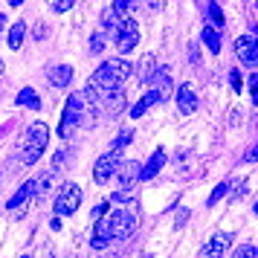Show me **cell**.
Returning a JSON list of instances; mask_svg holds the SVG:
<instances>
[{
    "mask_svg": "<svg viewBox=\"0 0 258 258\" xmlns=\"http://www.w3.org/2000/svg\"><path fill=\"white\" fill-rule=\"evenodd\" d=\"M47 79L52 82V87H67L73 79V67L70 64H52L47 70Z\"/></svg>",
    "mask_w": 258,
    "mask_h": 258,
    "instance_id": "12",
    "label": "cell"
},
{
    "mask_svg": "<svg viewBox=\"0 0 258 258\" xmlns=\"http://www.w3.org/2000/svg\"><path fill=\"white\" fill-rule=\"evenodd\" d=\"M128 142H131V131H122V137H119L113 145H116V151H119V148H122V145H128Z\"/></svg>",
    "mask_w": 258,
    "mask_h": 258,
    "instance_id": "30",
    "label": "cell"
},
{
    "mask_svg": "<svg viewBox=\"0 0 258 258\" xmlns=\"http://www.w3.org/2000/svg\"><path fill=\"white\" fill-rule=\"evenodd\" d=\"M235 52H238V58L249 64V67H255L258 64V41L252 35H241L235 41Z\"/></svg>",
    "mask_w": 258,
    "mask_h": 258,
    "instance_id": "8",
    "label": "cell"
},
{
    "mask_svg": "<svg viewBox=\"0 0 258 258\" xmlns=\"http://www.w3.org/2000/svg\"><path fill=\"white\" fill-rule=\"evenodd\" d=\"M15 102L24 105V107H29V110H41V99H38V93L32 90V87H24L21 93L15 96Z\"/></svg>",
    "mask_w": 258,
    "mask_h": 258,
    "instance_id": "18",
    "label": "cell"
},
{
    "mask_svg": "<svg viewBox=\"0 0 258 258\" xmlns=\"http://www.w3.org/2000/svg\"><path fill=\"white\" fill-rule=\"evenodd\" d=\"M102 47H105V38H102V35L90 38V49H93V52H102Z\"/></svg>",
    "mask_w": 258,
    "mask_h": 258,
    "instance_id": "26",
    "label": "cell"
},
{
    "mask_svg": "<svg viewBox=\"0 0 258 258\" xmlns=\"http://www.w3.org/2000/svg\"><path fill=\"white\" fill-rule=\"evenodd\" d=\"M229 84H232V90H235V93L241 90V73H238V70L229 73Z\"/></svg>",
    "mask_w": 258,
    "mask_h": 258,
    "instance_id": "27",
    "label": "cell"
},
{
    "mask_svg": "<svg viewBox=\"0 0 258 258\" xmlns=\"http://www.w3.org/2000/svg\"><path fill=\"white\" fill-rule=\"evenodd\" d=\"M255 215H258V203H255Z\"/></svg>",
    "mask_w": 258,
    "mask_h": 258,
    "instance_id": "34",
    "label": "cell"
},
{
    "mask_svg": "<svg viewBox=\"0 0 258 258\" xmlns=\"http://www.w3.org/2000/svg\"><path fill=\"white\" fill-rule=\"evenodd\" d=\"M21 258H29V255H21Z\"/></svg>",
    "mask_w": 258,
    "mask_h": 258,
    "instance_id": "35",
    "label": "cell"
},
{
    "mask_svg": "<svg viewBox=\"0 0 258 258\" xmlns=\"http://www.w3.org/2000/svg\"><path fill=\"white\" fill-rule=\"evenodd\" d=\"M93 107H84V96L73 93L64 105V116H61V137H67V131L76 128V125H93V116H90Z\"/></svg>",
    "mask_w": 258,
    "mask_h": 258,
    "instance_id": "3",
    "label": "cell"
},
{
    "mask_svg": "<svg viewBox=\"0 0 258 258\" xmlns=\"http://www.w3.org/2000/svg\"><path fill=\"white\" fill-rule=\"evenodd\" d=\"M113 241V232H110V226H107V221H105V215L96 221V229H93V249H105L107 244Z\"/></svg>",
    "mask_w": 258,
    "mask_h": 258,
    "instance_id": "13",
    "label": "cell"
},
{
    "mask_svg": "<svg viewBox=\"0 0 258 258\" xmlns=\"http://www.w3.org/2000/svg\"><path fill=\"white\" fill-rule=\"evenodd\" d=\"M203 44H206V49H209L212 55H218L221 52V35H218V29L215 26H203Z\"/></svg>",
    "mask_w": 258,
    "mask_h": 258,
    "instance_id": "19",
    "label": "cell"
},
{
    "mask_svg": "<svg viewBox=\"0 0 258 258\" xmlns=\"http://www.w3.org/2000/svg\"><path fill=\"white\" fill-rule=\"evenodd\" d=\"M0 67H3V61H0Z\"/></svg>",
    "mask_w": 258,
    "mask_h": 258,
    "instance_id": "36",
    "label": "cell"
},
{
    "mask_svg": "<svg viewBox=\"0 0 258 258\" xmlns=\"http://www.w3.org/2000/svg\"><path fill=\"white\" fill-rule=\"evenodd\" d=\"M24 35H26L24 24H15L12 32H9V47H12V49H21V44H24Z\"/></svg>",
    "mask_w": 258,
    "mask_h": 258,
    "instance_id": "21",
    "label": "cell"
},
{
    "mask_svg": "<svg viewBox=\"0 0 258 258\" xmlns=\"http://www.w3.org/2000/svg\"><path fill=\"white\" fill-rule=\"evenodd\" d=\"M52 9H55V12H70L73 0H58V3H52Z\"/></svg>",
    "mask_w": 258,
    "mask_h": 258,
    "instance_id": "28",
    "label": "cell"
},
{
    "mask_svg": "<svg viewBox=\"0 0 258 258\" xmlns=\"http://www.w3.org/2000/svg\"><path fill=\"white\" fill-rule=\"evenodd\" d=\"M246 163H258V145H255L249 154H246Z\"/></svg>",
    "mask_w": 258,
    "mask_h": 258,
    "instance_id": "32",
    "label": "cell"
},
{
    "mask_svg": "<svg viewBox=\"0 0 258 258\" xmlns=\"http://www.w3.org/2000/svg\"><path fill=\"white\" fill-rule=\"evenodd\" d=\"M229 241H232V238H229V232H218L209 244L203 246V255H206V258H221L223 249L229 246Z\"/></svg>",
    "mask_w": 258,
    "mask_h": 258,
    "instance_id": "14",
    "label": "cell"
},
{
    "mask_svg": "<svg viewBox=\"0 0 258 258\" xmlns=\"http://www.w3.org/2000/svg\"><path fill=\"white\" fill-rule=\"evenodd\" d=\"M137 41H140V24L134 18H125L116 32V49L119 52H131V49L137 47Z\"/></svg>",
    "mask_w": 258,
    "mask_h": 258,
    "instance_id": "6",
    "label": "cell"
},
{
    "mask_svg": "<svg viewBox=\"0 0 258 258\" xmlns=\"http://www.w3.org/2000/svg\"><path fill=\"white\" fill-rule=\"evenodd\" d=\"M49 183H52V177H49V174H41V177H38V180H35V198H44V195H47Z\"/></svg>",
    "mask_w": 258,
    "mask_h": 258,
    "instance_id": "22",
    "label": "cell"
},
{
    "mask_svg": "<svg viewBox=\"0 0 258 258\" xmlns=\"http://www.w3.org/2000/svg\"><path fill=\"white\" fill-rule=\"evenodd\" d=\"M165 165V151H154L151 154V160L142 165V171H140V180H154V177L160 174V168Z\"/></svg>",
    "mask_w": 258,
    "mask_h": 258,
    "instance_id": "15",
    "label": "cell"
},
{
    "mask_svg": "<svg viewBox=\"0 0 258 258\" xmlns=\"http://www.w3.org/2000/svg\"><path fill=\"white\" fill-rule=\"evenodd\" d=\"M258 252H255V246L252 244H241L238 249H235V255L232 258H255Z\"/></svg>",
    "mask_w": 258,
    "mask_h": 258,
    "instance_id": "24",
    "label": "cell"
},
{
    "mask_svg": "<svg viewBox=\"0 0 258 258\" xmlns=\"http://www.w3.org/2000/svg\"><path fill=\"white\" fill-rule=\"evenodd\" d=\"M140 163L137 160H125V163H119L116 168V180H119V186L122 188H131L134 183H140Z\"/></svg>",
    "mask_w": 258,
    "mask_h": 258,
    "instance_id": "9",
    "label": "cell"
},
{
    "mask_svg": "<svg viewBox=\"0 0 258 258\" xmlns=\"http://www.w3.org/2000/svg\"><path fill=\"white\" fill-rule=\"evenodd\" d=\"M157 73V64H154V55H145L140 61V67H137V76H140L142 82H151V76Z\"/></svg>",
    "mask_w": 258,
    "mask_h": 258,
    "instance_id": "20",
    "label": "cell"
},
{
    "mask_svg": "<svg viewBox=\"0 0 258 258\" xmlns=\"http://www.w3.org/2000/svg\"><path fill=\"white\" fill-rule=\"evenodd\" d=\"M32 195H35V180H26L24 186H21V188L12 195V200H9L6 206H9V209H21V206H24V203L32 198Z\"/></svg>",
    "mask_w": 258,
    "mask_h": 258,
    "instance_id": "16",
    "label": "cell"
},
{
    "mask_svg": "<svg viewBox=\"0 0 258 258\" xmlns=\"http://www.w3.org/2000/svg\"><path fill=\"white\" fill-rule=\"evenodd\" d=\"M3 21H6V18H3V15H0V26H3Z\"/></svg>",
    "mask_w": 258,
    "mask_h": 258,
    "instance_id": "33",
    "label": "cell"
},
{
    "mask_svg": "<svg viewBox=\"0 0 258 258\" xmlns=\"http://www.w3.org/2000/svg\"><path fill=\"white\" fill-rule=\"evenodd\" d=\"M107 226H110V232H113V241H125V238H131L134 235V229H137V221H134V215H128V212H107Z\"/></svg>",
    "mask_w": 258,
    "mask_h": 258,
    "instance_id": "5",
    "label": "cell"
},
{
    "mask_svg": "<svg viewBox=\"0 0 258 258\" xmlns=\"http://www.w3.org/2000/svg\"><path fill=\"white\" fill-rule=\"evenodd\" d=\"M209 15H212V24H215V26H223L226 18H223V12H221V6H218V3H209Z\"/></svg>",
    "mask_w": 258,
    "mask_h": 258,
    "instance_id": "25",
    "label": "cell"
},
{
    "mask_svg": "<svg viewBox=\"0 0 258 258\" xmlns=\"http://www.w3.org/2000/svg\"><path fill=\"white\" fill-rule=\"evenodd\" d=\"M119 151H107V154H102L99 160H96V165H93V180L96 183H107L110 177L116 174V168H119Z\"/></svg>",
    "mask_w": 258,
    "mask_h": 258,
    "instance_id": "7",
    "label": "cell"
},
{
    "mask_svg": "<svg viewBox=\"0 0 258 258\" xmlns=\"http://www.w3.org/2000/svg\"><path fill=\"white\" fill-rule=\"evenodd\" d=\"M151 90L160 96V102H165L171 96V73L165 67H157V73L151 76Z\"/></svg>",
    "mask_w": 258,
    "mask_h": 258,
    "instance_id": "10",
    "label": "cell"
},
{
    "mask_svg": "<svg viewBox=\"0 0 258 258\" xmlns=\"http://www.w3.org/2000/svg\"><path fill=\"white\" fill-rule=\"evenodd\" d=\"M131 73H134L131 61L110 58V61H105V64L93 73V79H90V84H87V90H93L96 99H99V96H107V99H110V96L119 93V84L125 82Z\"/></svg>",
    "mask_w": 258,
    "mask_h": 258,
    "instance_id": "1",
    "label": "cell"
},
{
    "mask_svg": "<svg viewBox=\"0 0 258 258\" xmlns=\"http://www.w3.org/2000/svg\"><path fill=\"white\" fill-rule=\"evenodd\" d=\"M79 203H82V188L76 186V183H64V188L58 191V198H55V203H52L55 218L73 215V212L79 209Z\"/></svg>",
    "mask_w": 258,
    "mask_h": 258,
    "instance_id": "4",
    "label": "cell"
},
{
    "mask_svg": "<svg viewBox=\"0 0 258 258\" xmlns=\"http://www.w3.org/2000/svg\"><path fill=\"white\" fill-rule=\"evenodd\" d=\"M47 142H49V128L47 122H35V125H29V134L24 137V157H21V163L24 165H35L44 151H47Z\"/></svg>",
    "mask_w": 258,
    "mask_h": 258,
    "instance_id": "2",
    "label": "cell"
},
{
    "mask_svg": "<svg viewBox=\"0 0 258 258\" xmlns=\"http://www.w3.org/2000/svg\"><path fill=\"white\" fill-rule=\"evenodd\" d=\"M177 107H180V113H186V116L198 110V96H195V90H191L188 84L177 87Z\"/></svg>",
    "mask_w": 258,
    "mask_h": 258,
    "instance_id": "11",
    "label": "cell"
},
{
    "mask_svg": "<svg viewBox=\"0 0 258 258\" xmlns=\"http://www.w3.org/2000/svg\"><path fill=\"white\" fill-rule=\"evenodd\" d=\"M226 191H229V183H218V186H215V191L209 195V206H215V203H218Z\"/></svg>",
    "mask_w": 258,
    "mask_h": 258,
    "instance_id": "23",
    "label": "cell"
},
{
    "mask_svg": "<svg viewBox=\"0 0 258 258\" xmlns=\"http://www.w3.org/2000/svg\"><path fill=\"white\" fill-rule=\"evenodd\" d=\"M151 105H160V96L154 93V90H148V93L142 96V99L137 102V105L131 107V116H134V119H140V116H142V113H145V110H148Z\"/></svg>",
    "mask_w": 258,
    "mask_h": 258,
    "instance_id": "17",
    "label": "cell"
},
{
    "mask_svg": "<svg viewBox=\"0 0 258 258\" xmlns=\"http://www.w3.org/2000/svg\"><path fill=\"white\" fill-rule=\"evenodd\" d=\"M249 93H252V102L258 105V73L249 79Z\"/></svg>",
    "mask_w": 258,
    "mask_h": 258,
    "instance_id": "29",
    "label": "cell"
},
{
    "mask_svg": "<svg viewBox=\"0 0 258 258\" xmlns=\"http://www.w3.org/2000/svg\"><path fill=\"white\" fill-rule=\"evenodd\" d=\"M186 221H188V209H180V215H177V226H183Z\"/></svg>",
    "mask_w": 258,
    "mask_h": 258,
    "instance_id": "31",
    "label": "cell"
}]
</instances>
